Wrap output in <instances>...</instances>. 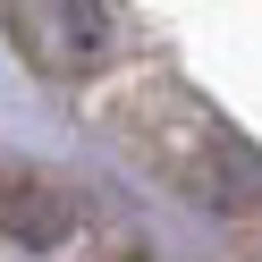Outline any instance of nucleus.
<instances>
[{
    "label": "nucleus",
    "instance_id": "f03ea898",
    "mask_svg": "<svg viewBox=\"0 0 262 262\" xmlns=\"http://www.w3.org/2000/svg\"><path fill=\"white\" fill-rule=\"evenodd\" d=\"M0 228L26 245H59V228H68V203H59L51 186H34V178H0Z\"/></svg>",
    "mask_w": 262,
    "mask_h": 262
},
{
    "label": "nucleus",
    "instance_id": "f257e3e1",
    "mask_svg": "<svg viewBox=\"0 0 262 262\" xmlns=\"http://www.w3.org/2000/svg\"><path fill=\"white\" fill-rule=\"evenodd\" d=\"M9 34L42 76H93L119 42L110 0H9Z\"/></svg>",
    "mask_w": 262,
    "mask_h": 262
}]
</instances>
